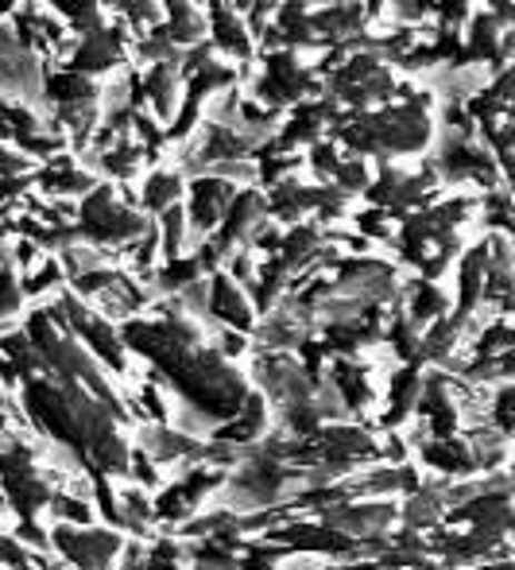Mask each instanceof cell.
Wrapping results in <instances>:
<instances>
[{
	"label": "cell",
	"mask_w": 515,
	"mask_h": 570,
	"mask_svg": "<svg viewBox=\"0 0 515 570\" xmlns=\"http://www.w3.org/2000/svg\"><path fill=\"white\" fill-rule=\"evenodd\" d=\"M55 548H62V556L70 559L78 570H112V556L125 548L117 532H105V528H75L62 524L55 528Z\"/></svg>",
	"instance_id": "6da1fadb"
},
{
	"label": "cell",
	"mask_w": 515,
	"mask_h": 570,
	"mask_svg": "<svg viewBox=\"0 0 515 570\" xmlns=\"http://www.w3.org/2000/svg\"><path fill=\"white\" fill-rule=\"evenodd\" d=\"M82 226H86V233H93L98 240H125V237H132V233L148 229V222L136 218L132 210H125V206L117 203V195H112L109 183H101V187L86 198Z\"/></svg>",
	"instance_id": "7a4b0ae2"
},
{
	"label": "cell",
	"mask_w": 515,
	"mask_h": 570,
	"mask_svg": "<svg viewBox=\"0 0 515 570\" xmlns=\"http://www.w3.org/2000/svg\"><path fill=\"white\" fill-rule=\"evenodd\" d=\"M232 203H237V190L225 179H198L190 187V218H195V226L202 233H214L221 226Z\"/></svg>",
	"instance_id": "3957f363"
},
{
	"label": "cell",
	"mask_w": 515,
	"mask_h": 570,
	"mask_svg": "<svg viewBox=\"0 0 515 570\" xmlns=\"http://www.w3.org/2000/svg\"><path fill=\"white\" fill-rule=\"evenodd\" d=\"M392 517H396L392 504L360 501V504H341V509L329 512L326 528H334V532H349V535H376V532H384V524H388Z\"/></svg>",
	"instance_id": "277c9868"
},
{
	"label": "cell",
	"mask_w": 515,
	"mask_h": 570,
	"mask_svg": "<svg viewBox=\"0 0 515 570\" xmlns=\"http://www.w3.org/2000/svg\"><path fill=\"white\" fill-rule=\"evenodd\" d=\"M209 311H214L221 323L237 326V331H248L252 326V303L245 299V292H240L237 284H232V276H225V272H214L209 276Z\"/></svg>",
	"instance_id": "5b68a950"
},
{
	"label": "cell",
	"mask_w": 515,
	"mask_h": 570,
	"mask_svg": "<svg viewBox=\"0 0 515 570\" xmlns=\"http://www.w3.org/2000/svg\"><path fill=\"white\" fill-rule=\"evenodd\" d=\"M179 198H182V175L156 171L148 183H143V206H148V210L167 214L171 206H179Z\"/></svg>",
	"instance_id": "8992f818"
},
{
	"label": "cell",
	"mask_w": 515,
	"mask_h": 570,
	"mask_svg": "<svg viewBox=\"0 0 515 570\" xmlns=\"http://www.w3.org/2000/svg\"><path fill=\"white\" fill-rule=\"evenodd\" d=\"M167 39H171L175 47H195V43H202L206 39V20H202V12H195V8H171V12H167Z\"/></svg>",
	"instance_id": "52a82bcc"
},
{
	"label": "cell",
	"mask_w": 515,
	"mask_h": 570,
	"mask_svg": "<svg viewBox=\"0 0 515 570\" xmlns=\"http://www.w3.org/2000/svg\"><path fill=\"white\" fill-rule=\"evenodd\" d=\"M217 28H214V43L221 47V51H232V55H248L252 47H248V36H240L245 31V16H237L232 8H217Z\"/></svg>",
	"instance_id": "ba28073f"
},
{
	"label": "cell",
	"mask_w": 515,
	"mask_h": 570,
	"mask_svg": "<svg viewBox=\"0 0 515 570\" xmlns=\"http://www.w3.org/2000/svg\"><path fill=\"white\" fill-rule=\"evenodd\" d=\"M105 167H109L112 175H120V179H128V175L140 167V156H136V148H112L109 156H105Z\"/></svg>",
	"instance_id": "9c48e42d"
},
{
	"label": "cell",
	"mask_w": 515,
	"mask_h": 570,
	"mask_svg": "<svg viewBox=\"0 0 515 570\" xmlns=\"http://www.w3.org/2000/svg\"><path fill=\"white\" fill-rule=\"evenodd\" d=\"M20 307V287L12 279V268H0V315H12Z\"/></svg>",
	"instance_id": "30bf717a"
}]
</instances>
